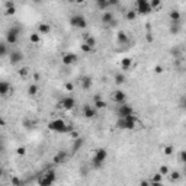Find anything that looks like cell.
Here are the masks:
<instances>
[{
  "label": "cell",
  "mask_w": 186,
  "mask_h": 186,
  "mask_svg": "<svg viewBox=\"0 0 186 186\" xmlns=\"http://www.w3.org/2000/svg\"><path fill=\"white\" fill-rule=\"evenodd\" d=\"M48 129L52 131V132H60V134H64V132H71L73 131V127L71 125H67L63 119H54L48 124Z\"/></svg>",
  "instance_id": "6da1fadb"
},
{
  "label": "cell",
  "mask_w": 186,
  "mask_h": 186,
  "mask_svg": "<svg viewBox=\"0 0 186 186\" xmlns=\"http://www.w3.org/2000/svg\"><path fill=\"white\" fill-rule=\"evenodd\" d=\"M106 157H108V151L105 148H97L93 154V157H92V167L93 169H100L103 166Z\"/></svg>",
  "instance_id": "7a4b0ae2"
},
{
  "label": "cell",
  "mask_w": 186,
  "mask_h": 186,
  "mask_svg": "<svg viewBox=\"0 0 186 186\" xmlns=\"http://www.w3.org/2000/svg\"><path fill=\"white\" fill-rule=\"evenodd\" d=\"M20 31H22V28L19 25H13L6 31V44L7 45H15L18 42Z\"/></svg>",
  "instance_id": "3957f363"
},
{
  "label": "cell",
  "mask_w": 186,
  "mask_h": 186,
  "mask_svg": "<svg viewBox=\"0 0 186 186\" xmlns=\"http://www.w3.org/2000/svg\"><path fill=\"white\" fill-rule=\"evenodd\" d=\"M135 122H137V118L134 115L127 117V118H118L117 128H119V129H134L135 128Z\"/></svg>",
  "instance_id": "277c9868"
},
{
  "label": "cell",
  "mask_w": 186,
  "mask_h": 186,
  "mask_svg": "<svg viewBox=\"0 0 186 186\" xmlns=\"http://www.w3.org/2000/svg\"><path fill=\"white\" fill-rule=\"evenodd\" d=\"M55 179H57V174H55V170H52V169H50V170H47L41 177H40V180H38V185L40 186H51L54 182H55Z\"/></svg>",
  "instance_id": "5b68a950"
},
{
  "label": "cell",
  "mask_w": 186,
  "mask_h": 186,
  "mask_svg": "<svg viewBox=\"0 0 186 186\" xmlns=\"http://www.w3.org/2000/svg\"><path fill=\"white\" fill-rule=\"evenodd\" d=\"M70 25H71L73 28H80V29H83V28L87 26V22H86V18H84L83 15L76 13V15H73V16L70 18Z\"/></svg>",
  "instance_id": "8992f818"
},
{
  "label": "cell",
  "mask_w": 186,
  "mask_h": 186,
  "mask_svg": "<svg viewBox=\"0 0 186 186\" xmlns=\"http://www.w3.org/2000/svg\"><path fill=\"white\" fill-rule=\"evenodd\" d=\"M153 9L150 7V2H147V0H137V13L140 15H147L150 13Z\"/></svg>",
  "instance_id": "52a82bcc"
},
{
  "label": "cell",
  "mask_w": 186,
  "mask_h": 186,
  "mask_svg": "<svg viewBox=\"0 0 186 186\" xmlns=\"http://www.w3.org/2000/svg\"><path fill=\"white\" fill-rule=\"evenodd\" d=\"M117 114H118V118H127L134 115V109L129 105L124 103V105H119V108L117 109Z\"/></svg>",
  "instance_id": "ba28073f"
},
{
  "label": "cell",
  "mask_w": 186,
  "mask_h": 186,
  "mask_svg": "<svg viewBox=\"0 0 186 186\" xmlns=\"http://www.w3.org/2000/svg\"><path fill=\"white\" fill-rule=\"evenodd\" d=\"M22 60H23V54H22L20 51H18V50L12 51V52H10V55H9V63H10L12 65L19 64Z\"/></svg>",
  "instance_id": "9c48e42d"
},
{
  "label": "cell",
  "mask_w": 186,
  "mask_h": 186,
  "mask_svg": "<svg viewBox=\"0 0 186 186\" xmlns=\"http://www.w3.org/2000/svg\"><path fill=\"white\" fill-rule=\"evenodd\" d=\"M60 106L63 109H65V110H70V109H73L74 106H76V100H74V97H71V96H67L60 102Z\"/></svg>",
  "instance_id": "30bf717a"
},
{
  "label": "cell",
  "mask_w": 186,
  "mask_h": 186,
  "mask_svg": "<svg viewBox=\"0 0 186 186\" xmlns=\"http://www.w3.org/2000/svg\"><path fill=\"white\" fill-rule=\"evenodd\" d=\"M83 115H84V118L92 119V118H96L97 112H96V109L92 105H84L83 106Z\"/></svg>",
  "instance_id": "8fae6325"
},
{
  "label": "cell",
  "mask_w": 186,
  "mask_h": 186,
  "mask_svg": "<svg viewBox=\"0 0 186 186\" xmlns=\"http://www.w3.org/2000/svg\"><path fill=\"white\" fill-rule=\"evenodd\" d=\"M13 90L10 83L9 82H5V80H0V96H6L9 95V92Z\"/></svg>",
  "instance_id": "7c38bea8"
},
{
  "label": "cell",
  "mask_w": 186,
  "mask_h": 186,
  "mask_svg": "<svg viewBox=\"0 0 186 186\" xmlns=\"http://www.w3.org/2000/svg\"><path fill=\"white\" fill-rule=\"evenodd\" d=\"M80 84H82V89L89 90V89L92 87V84H93V79H92L90 76H83V77L80 79Z\"/></svg>",
  "instance_id": "4fadbf2b"
},
{
  "label": "cell",
  "mask_w": 186,
  "mask_h": 186,
  "mask_svg": "<svg viewBox=\"0 0 186 186\" xmlns=\"http://www.w3.org/2000/svg\"><path fill=\"white\" fill-rule=\"evenodd\" d=\"M125 99H127V96H125V93H124L122 90H117V92L114 93V100H115L118 105H124V103H125Z\"/></svg>",
  "instance_id": "5bb4252c"
},
{
  "label": "cell",
  "mask_w": 186,
  "mask_h": 186,
  "mask_svg": "<svg viewBox=\"0 0 186 186\" xmlns=\"http://www.w3.org/2000/svg\"><path fill=\"white\" fill-rule=\"evenodd\" d=\"M76 61H77V55L73 54V52H68V54H65V55L63 57V63H64L65 65H70V64L76 63Z\"/></svg>",
  "instance_id": "9a60e30c"
},
{
  "label": "cell",
  "mask_w": 186,
  "mask_h": 186,
  "mask_svg": "<svg viewBox=\"0 0 186 186\" xmlns=\"http://www.w3.org/2000/svg\"><path fill=\"white\" fill-rule=\"evenodd\" d=\"M65 157H67V153H65V151H58V153L54 156V159H52V163H55V164H60V163H63V161L65 160Z\"/></svg>",
  "instance_id": "2e32d148"
},
{
  "label": "cell",
  "mask_w": 186,
  "mask_h": 186,
  "mask_svg": "<svg viewBox=\"0 0 186 186\" xmlns=\"http://www.w3.org/2000/svg\"><path fill=\"white\" fill-rule=\"evenodd\" d=\"M83 142H84V140L82 138V137H79V138H76L74 140V142H73V153H77L80 148H82V145H83Z\"/></svg>",
  "instance_id": "e0dca14e"
},
{
  "label": "cell",
  "mask_w": 186,
  "mask_h": 186,
  "mask_svg": "<svg viewBox=\"0 0 186 186\" xmlns=\"http://www.w3.org/2000/svg\"><path fill=\"white\" fill-rule=\"evenodd\" d=\"M38 32H40V33H42V35L50 33V32H51V26H50V23H40V25H38Z\"/></svg>",
  "instance_id": "ac0fdd59"
},
{
  "label": "cell",
  "mask_w": 186,
  "mask_h": 186,
  "mask_svg": "<svg viewBox=\"0 0 186 186\" xmlns=\"http://www.w3.org/2000/svg\"><path fill=\"white\" fill-rule=\"evenodd\" d=\"M102 22L103 23H112L114 22V15H112V12H103V15H102Z\"/></svg>",
  "instance_id": "d6986e66"
},
{
  "label": "cell",
  "mask_w": 186,
  "mask_h": 186,
  "mask_svg": "<svg viewBox=\"0 0 186 186\" xmlns=\"http://www.w3.org/2000/svg\"><path fill=\"white\" fill-rule=\"evenodd\" d=\"M117 41H118L119 44H127V42H128V35H127L124 31H119V32L117 33Z\"/></svg>",
  "instance_id": "ffe728a7"
},
{
  "label": "cell",
  "mask_w": 186,
  "mask_h": 186,
  "mask_svg": "<svg viewBox=\"0 0 186 186\" xmlns=\"http://www.w3.org/2000/svg\"><path fill=\"white\" fill-rule=\"evenodd\" d=\"M84 40H86V45H89L90 48H95V45H96V40L93 38V36H90L89 33H84Z\"/></svg>",
  "instance_id": "44dd1931"
},
{
  "label": "cell",
  "mask_w": 186,
  "mask_h": 186,
  "mask_svg": "<svg viewBox=\"0 0 186 186\" xmlns=\"http://www.w3.org/2000/svg\"><path fill=\"white\" fill-rule=\"evenodd\" d=\"M131 65H132V61H131V58H122V61H121V68L122 70H129L131 68Z\"/></svg>",
  "instance_id": "7402d4cb"
},
{
  "label": "cell",
  "mask_w": 186,
  "mask_h": 186,
  "mask_svg": "<svg viewBox=\"0 0 186 186\" xmlns=\"http://www.w3.org/2000/svg\"><path fill=\"white\" fill-rule=\"evenodd\" d=\"M93 108L95 109H103V108H106V102L102 100V99H99V97H96L95 99V103H93Z\"/></svg>",
  "instance_id": "603a6c76"
},
{
  "label": "cell",
  "mask_w": 186,
  "mask_h": 186,
  "mask_svg": "<svg viewBox=\"0 0 186 186\" xmlns=\"http://www.w3.org/2000/svg\"><path fill=\"white\" fill-rule=\"evenodd\" d=\"M7 52H9L7 44H6V42H0V58H2V57H5Z\"/></svg>",
  "instance_id": "cb8c5ba5"
},
{
  "label": "cell",
  "mask_w": 186,
  "mask_h": 186,
  "mask_svg": "<svg viewBox=\"0 0 186 186\" xmlns=\"http://www.w3.org/2000/svg\"><path fill=\"white\" fill-rule=\"evenodd\" d=\"M115 83L117 84H124L125 83V76L122 73H117L115 74Z\"/></svg>",
  "instance_id": "d4e9b609"
},
{
  "label": "cell",
  "mask_w": 186,
  "mask_h": 186,
  "mask_svg": "<svg viewBox=\"0 0 186 186\" xmlns=\"http://www.w3.org/2000/svg\"><path fill=\"white\" fill-rule=\"evenodd\" d=\"M36 93H38V86H36L35 83H32V84L28 87V95H29V96H35Z\"/></svg>",
  "instance_id": "484cf974"
},
{
  "label": "cell",
  "mask_w": 186,
  "mask_h": 186,
  "mask_svg": "<svg viewBox=\"0 0 186 186\" xmlns=\"http://www.w3.org/2000/svg\"><path fill=\"white\" fill-rule=\"evenodd\" d=\"M170 19H172V22H180V12L172 10L170 12Z\"/></svg>",
  "instance_id": "4316f807"
},
{
  "label": "cell",
  "mask_w": 186,
  "mask_h": 186,
  "mask_svg": "<svg viewBox=\"0 0 186 186\" xmlns=\"http://www.w3.org/2000/svg\"><path fill=\"white\" fill-rule=\"evenodd\" d=\"M179 31H180V22H172L170 32H172V33H177Z\"/></svg>",
  "instance_id": "83f0119b"
},
{
  "label": "cell",
  "mask_w": 186,
  "mask_h": 186,
  "mask_svg": "<svg viewBox=\"0 0 186 186\" xmlns=\"http://www.w3.org/2000/svg\"><path fill=\"white\" fill-rule=\"evenodd\" d=\"M110 5H115V2H96V6L97 7H100V9H106L108 6H110Z\"/></svg>",
  "instance_id": "f1b7e54d"
},
{
  "label": "cell",
  "mask_w": 186,
  "mask_h": 186,
  "mask_svg": "<svg viewBox=\"0 0 186 186\" xmlns=\"http://www.w3.org/2000/svg\"><path fill=\"white\" fill-rule=\"evenodd\" d=\"M31 42H33V44H38L40 41H41V36H40V33H31Z\"/></svg>",
  "instance_id": "f546056e"
},
{
  "label": "cell",
  "mask_w": 186,
  "mask_h": 186,
  "mask_svg": "<svg viewBox=\"0 0 186 186\" xmlns=\"http://www.w3.org/2000/svg\"><path fill=\"white\" fill-rule=\"evenodd\" d=\"M10 183H12V186H22V180L19 177H16V176L10 177Z\"/></svg>",
  "instance_id": "4dcf8cb0"
},
{
  "label": "cell",
  "mask_w": 186,
  "mask_h": 186,
  "mask_svg": "<svg viewBox=\"0 0 186 186\" xmlns=\"http://www.w3.org/2000/svg\"><path fill=\"white\" fill-rule=\"evenodd\" d=\"M125 18H127L128 20H134V19L137 18V12H135V10H129V12L125 15Z\"/></svg>",
  "instance_id": "1f68e13d"
},
{
  "label": "cell",
  "mask_w": 186,
  "mask_h": 186,
  "mask_svg": "<svg viewBox=\"0 0 186 186\" xmlns=\"http://www.w3.org/2000/svg\"><path fill=\"white\" fill-rule=\"evenodd\" d=\"M161 179H163V176L160 174V173H156L153 177H151V180H150V183L151 182H161Z\"/></svg>",
  "instance_id": "d6a6232c"
},
{
  "label": "cell",
  "mask_w": 186,
  "mask_h": 186,
  "mask_svg": "<svg viewBox=\"0 0 186 186\" xmlns=\"http://www.w3.org/2000/svg\"><path fill=\"white\" fill-rule=\"evenodd\" d=\"M163 151H164V154H166V156H170V154L173 153V147H172V145H167V147H164V148H163Z\"/></svg>",
  "instance_id": "836d02e7"
},
{
  "label": "cell",
  "mask_w": 186,
  "mask_h": 186,
  "mask_svg": "<svg viewBox=\"0 0 186 186\" xmlns=\"http://www.w3.org/2000/svg\"><path fill=\"white\" fill-rule=\"evenodd\" d=\"M15 12H16V7H15V6H12V7H7V9H6V15H7V16L15 15Z\"/></svg>",
  "instance_id": "e575fe53"
},
{
  "label": "cell",
  "mask_w": 186,
  "mask_h": 186,
  "mask_svg": "<svg viewBox=\"0 0 186 186\" xmlns=\"http://www.w3.org/2000/svg\"><path fill=\"white\" fill-rule=\"evenodd\" d=\"M82 51H83V52H92L93 48H90V47L86 45V44H82Z\"/></svg>",
  "instance_id": "d590c367"
},
{
  "label": "cell",
  "mask_w": 186,
  "mask_h": 186,
  "mask_svg": "<svg viewBox=\"0 0 186 186\" xmlns=\"http://www.w3.org/2000/svg\"><path fill=\"white\" fill-rule=\"evenodd\" d=\"M159 173H160L161 176H164V174H169V169H167V166H161Z\"/></svg>",
  "instance_id": "8d00e7d4"
},
{
  "label": "cell",
  "mask_w": 186,
  "mask_h": 186,
  "mask_svg": "<svg viewBox=\"0 0 186 186\" xmlns=\"http://www.w3.org/2000/svg\"><path fill=\"white\" fill-rule=\"evenodd\" d=\"M16 153H18L19 156H25V153H26V148H25V147H18Z\"/></svg>",
  "instance_id": "74e56055"
},
{
  "label": "cell",
  "mask_w": 186,
  "mask_h": 186,
  "mask_svg": "<svg viewBox=\"0 0 186 186\" xmlns=\"http://www.w3.org/2000/svg\"><path fill=\"white\" fill-rule=\"evenodd\" d=\"M170 179H172V180H177V179H180V173H179V172H173V173L170 174Z\"/></svg>",
  "instance_id": "f35d334b"
},
{
  "label": "cell",
  "mask_w": 186,
  "mask_h": 186,
  "mask_svg": "<svg viewBox=\"0 0 186 186\" xmlns=\"http://www.w3.org/2000/svg\"><path fill=\"white\" fill-rule=\"evenodd\" d=\"M3 151H5V140L0 137V154H2Z\"/></svg>",
  "instance_id": "ab89813d"
},
{
  "label": "cell",
  "mask_w": 186,
  "mask_h": 186,
  "mask_svg": "<svg viewBox=\"0 0 186 186\" xmlns=\"http://www.w3.org/2000/svg\"><path fill=\"white\" fill-rule=\"evenodd\" d=\"M26 74H28V68H20V70H19V76H20V77H25Z\"/></svg>",
  "instance_id": "60d3db41"
},
{
  "label": "cell",
  "mask_w": 186,
  "mask_h": 186,
  "mask_svg": "<svg viewBox=\"0 0 186 186\" xmlns=\"http://www.w3.org/2000/svg\"><path fill=\"white\" fill-rule=\"evenodd\" d=\"M157 6H160V2L159 0H153V2L150 3V7L153 9V7H157Z\"/></svg>",
  "instance_id": "b9f144b4"
},
{
  "label": "cell",
  "mask_w": 186,
  "mask_h": 186,
  "mask_svg": "<svg viewBox=\"0 0 186 186\" xmlns=\"http://www.w3.org/2000/svg\"><path fill=\"white\" fill-rule=\"evenodd\" d=\"M154 71H156L157 74H160V73H163V67H161V65H156V68H154Z\"/></svg>",
  "instance_id": "7bdbcfd3"
},
{
  "label": "cell",
  "mask_w": 186,
  "mask_h": 186,
  "mask_svg": "<svg viewBox=\"0 0 186 186\" xmlns=\"http://www.w3.org/2000/svg\"><path fill=\"white\" fill-rule=\"evenodd\" d=\"M65 90H70L71 92L73 90V84L71 83H65Z\"/></svg>",
  "instance_id": "ee69618b"
},
{
  "label": "cell",
  "mask_w": 186,
  "mask_h": 186,
  "mask_svg": "<svg viewBox=\"0 0 186 186\" xmlns=\"http://www.w3.org/2000/svg\"><path fill=\"white\" fill-rule=\"evenodd\" d=\"M140 186H150V182H148V180H142L140 183Z\"/></svg>",
  "instance_id": "f6af8a7d"
},
{
  "label": "cell",
  "mask_w": 186,
  "mask_h": 186,
  "mask_svg": "<svg viewBox=\"0 0 186 186\" xmlns=\"http://www.w3.org/2000/svg\"><path fill=\"white\" fill-rule=\"evenodd\" d=\"M150 186H163V185H161V182H151Z\"/></svg>",
  "instance_id": "bcb514c9"
},
{
  "label": "cell",
  "mask_w": 186,
  "mask_h": 186,
  "mask_svg": "<svg viewBox=\"0 0 186 186\" xmlns=\"http://www.w3.org/2000/svg\"><path fill=\"white\" fill-rule=\"evenodd\" d=\"M5 125H6V121H5L2 117H0V127H5Z\"/></svg>",
  "instance_id": "7dc6e473"
},
{
  "label": "cell",
  "mask_w": 186,
  "mask_h": 186,
  "mask_svg": "<svg viewBox=\"0 0 186 186\" xmlns=\"http://www.w3.org/2000/svg\"><path fill=\"white\" fill-rule=\"evenodd\" d=\"M12 6H15L13 2H7V3H6V9H7V7H12Z\"/></svg>",
  "instance_id": "c3c4849f"
},
{
  "label": "cell",
  "mask_w": 186,
  "mask_h": 186,
  "mask_svg": "<svg viewBox=\"0 0 186 186\" xmlns=\"http://www.w3.org/2000/svg\"><path fill=\"white\" fill-rule=\"evenodd\" d=\"M180 160H182V161L185 160V151H182V153H180Z\"/></svg>",
  "instance_id": "681fc988"
},
{
  "label": "cell",
  "mask_w": 186,
  "mask_h": 186,
  "mask_svg": "<svg viewBox=\"0 0 186 186\" xmlns=\"http://www.w3.org/2000/svg\"><path fill=\"white\" fill-rule=\"evenodd\" d=\"M3 174H5V170H3V169H2V167H0V177H2V176H3Z\"/></svg>",
  "instance_id": "f907efd6"
}]
</instances>
